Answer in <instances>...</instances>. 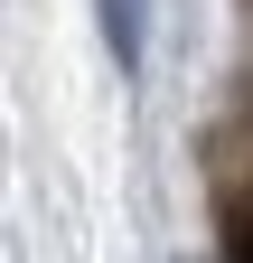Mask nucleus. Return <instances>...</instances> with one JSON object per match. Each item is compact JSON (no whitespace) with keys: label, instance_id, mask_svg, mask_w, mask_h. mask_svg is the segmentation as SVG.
I'll list each match as a JSON object with an SVG mask.
<instances>
[{"label":"nucleus","instance_id":"nucleus-1","mask_svg":"<svg viewBox=\"0 0 253 263\" xmlns=\"http://www.w3.org/2000/svg\"><path fill=\"white\" fill-rule=\"evenodd\" d=\"M235 263H253V226H244V245H235Z\"/></svg>","mask_w":253,"mask_h":263}]
</instances>
